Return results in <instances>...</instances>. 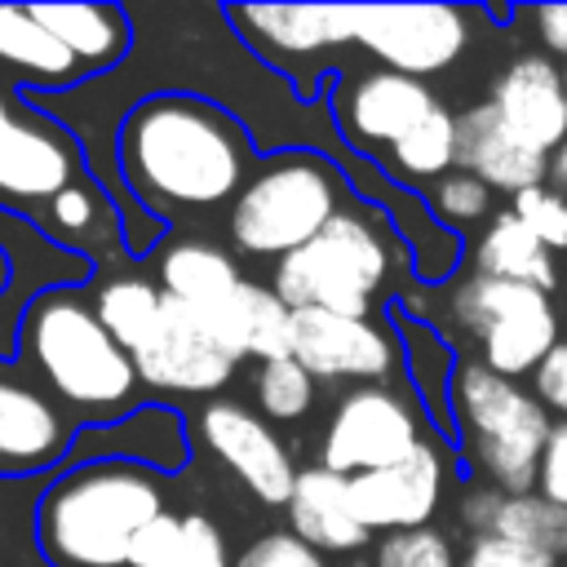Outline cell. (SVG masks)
Masks as SVG:
<instances>
[{"label":"cell","mask_w":567,"mask_h":567,"mask_svg":"<svg viewBox=\"0 0 567 567\" xmlns=\"http://www.w3.org/2000/svg\"><path fill=\"white\" fill-rule=\"evenodd\" d=\"M115 164L151 217L230 208L252 177L248 128L199 93H151L115 133Z\"/></svg>","instance_id":"obj_1"},{"label":"cell","mask_w":567,"mask_h":567,"mask_svg":"<svg viewBox=\"0 0 567 567\" xmlns=\"http://www.w3.org/2000/svg\"><path fill=\"white\" fill-rule=\"evenodd\" d=\"M18 363L75 416L115 425L137 412L142 377L133 354L106 332L93 297L75 284L44 288L18 323Z\"/></svg>","instance_id":"obj_2"},{"label":"cell","mask_w":567,"mask_h":567,"mask_svg":"<svg viewBox=\"0 0 567 567\" xmlns=\"http://www.w3.org/2000/svg\"><path fill=\"white\" fill-rule=\"evenodd\" d=\"M164 474L137 461H75L35 505V545L53 567H128L137 536L164 514Z\"/></svg>","instance_id":"obj_3"},{"label":"cell","mask_w":567,"mask_h":567,"mask_svg":"<svg viewBox=\"0 0 567 567\" xmlns=\"http://www.w3.org/2000/svg\"><path fill=\"white\" fill-rule=\"evenodd\" d=\"M447 416L465 465L483 474L487 487L501 496L536 492L554 421L527 385L492 372L478 359H456L447 381Z\"/></svg>","instance_id":"obj_4"},{"label":"cell","mask_w":567,"mask_h":567,"mask_svg":"<svg viewBox=\"0 0 567 567\" xmlns=\"http://www.w3.org/2000/svg\"><path fill=\"white\" fill-rule=\"evenodd\" d=\"M399 261L394 230L377 208L346 204L306 248L288 252L270 270V288L288 310H332L368 319L390 288Z\"/></svg>","instance_id":"obj_5"},{"label":"cell","mask_w":567,"mask_h":567,"mask_svg":"<svg viewBox=\"0 0 567 567\" xmlns=\"http://www.w3.org/2000/svg\"><path fill=\"white\" fill-rule=\"evenodd\" d=\"M346 173L319 151H275L266 155L226 213V235L244 257L284 261L306 248L341 208Z\"/></svg>","instance_id":"obj_6"},{"label":"cell","mask_w":567,"mask_h":567,"mask_svg":"<svg viewBox=\"0 0 567 567\" xmlns=\"http://www.w3.org/2000/svg\"><path fill=\"white\" fill-rule=\"evenodd\" d=\"M447 306H452V319L478 341V363H487L509 381L532 377L545 363V354L563 341L549 292L532 284H505L470 270L452 288Z\"/></svg>","instance_id":"obj_7"},{"label":"cell","mask_w":567,"mask_h":567,"mask_svg":"<svg viewBox=\"0 0 567 567\" xmlns=\"http://www.w3.org/2000/svg\"><path fill=\"white\" fill-rule=\"evenodd\" d=\"M80 182H89L80 142L53 115H40L0 84V208L40 226L44 213Z\"/></svg>","instance_id":"obj_8"},{"label":"cell","mask_w":567,"mask_h":567,"mask_svg":"<svg viewBox=\"0 0 567 567\" xmlns=\"http://www.w3.org/2000/svg\"><path fill=\"white\" fill-rule=\"evenodd\" d=\"M421 443H425V412L412 390L354 385V390H341V399L332 403L323 434H319L315 465L341 478H359V474L399 465Z\"/></svg>","instance_id":"obj_9"},{"label":"cell","mask_w":567,"mask_h":567,"mask_svg":"<svg viewBox=\"0 0 567 567\" xmlns=\"http://www.w3.org/2000/svg\"><path fill=\"white\" fill-rule=\"evenodd\" d=\"M474 22L461 4H354V44L385 71L430 80L461 62Z\"/></svg>","instance_id":"obj_10"},{"label":"cell","mask_w":567,"mask_h":567,"mask_svg":"<svg viewBox=\"0 0 567 567\" xmlns=\"http://www.w3.org/2000/svg\"><path fill=\"white\" fill-rule=\"evenodd\" d=\"M226 22L279 75L310 89L323 58L354 44V4H230Z\"/></svg>","instance_id":"obj_11"},{"label":"cell","mask_w":567,"mask_h":567,"mask_svg":"<svg viewBox=\"0 0 567 567\" xmlns=\"http://www.w3.org/2000/svg\"><path fill=\"white\" fill-rule=\"evenodd\" d=\"M292 359L319 385H394L403 368V346L372 315L292 310Z\"/></svg>","instance_id":"obj_12"},{"label":"cell","mask_w":567,"mask_h":567,"mask_svg":"<svg viewBox=\"0 0 567 567\" xmlns=\"http://www.w3.org/2000/svg\"><path fill=\"white\" fill-rule=\"evenodd\" d=\"M195 434L208 447V456L226 465L261 505H288L301 465L292 461V447L284 443V434L257 408L217 394L199 408Z\"/></svg>","instance_id":"obj_13"},{"label":"cell","mask_w":567,"mask_h":567,"mask_svg":"<svg viewBox=\"0 0 567 567\" xmlns=\"http://www.w3.org/2000/svg\"><path fill=\"white\" fill-rule=\"evenodd\" d=\"M439 106L443 102L425 80L385 71V66L354 71V75L337 80V89H332V124H337V133L354 151L381 155V159Z\"/></svg>","instance_id":"obj_14"},{"label":"cell","mask_w":567,"mask_h":567,"mask_svg":"<svg viewBox=\"0 0 567 567\" xmlns=\"http://www.w3.org/2000/svg\"><path fill=\"white\" fill-rule=\"evenodd\" d=\"M133 368L146 390L217 399V390L235 377L239 359L217 341V332L195 310H186L168 297L155 332L133 350Z\"/></svg>","instance_id":"obj_15"},{"label":"cell","mask_w":567,"mask_h":567,"mask_svg":"<svg viewBox=\"0 0 567 567\" xmlns=\"http://www.w3.org/2000/svg\"><path fill=\"white\" fill-rule=\"evenodd\" d=\"M80 421L18 363L0 359V474H40L71 456Z\"/></svg>","instance_id":"obj_16"},{"label":"cell","mask_w":567,"mask_h":567,"mask_svg":"<svg viewBox=\"0 0 567 567\" xmlns=\"http://www.w3.org/2000/svg\"><path fill=\"white\" fill-rule=\"evenodd\" d=\"M443 496H447V456L434 439H425L412 456H403L390 470L350 478L354 514L372 536L434 527Z\"/></svg>","instance_id":"obj_17"},{"label":"cell","mask_w":567,"mask_h":567,"mask_svg":"<svg viewBox=\"0 0 567 567\" xmlns=\"http://www.w3.org/2000/svg\"><path fill=\"white\" fill-rule=\"evenodd\" d=\"M487 102L501 115V124L527 146H536L540 155H554L567 142V84L554 58L523 53L505 62Z\"/></svg>","instance_id":"obj_18"},{"label":"cell","mask_w":567,"mask_h":567,"mask_svg":"<svg viewBox=\"0 0 567 567\" xmlns=\"http://www.w3.org/2000/svg\"><path fill=\"white\" fill-rule=\"evenodd\" d=\"M456 133H461L456 168L474 173L483 186H492V190H501L509 199L532 190V186H540L549 177V155H540L523 137H514L501 124V115L492 111V102L465 106L456 115Z\"/></svg>","instance_id":"obj_19"},{"label":"cell","mask_w":567,"mask_h":567,"mask_svg":"<svg viewBox=\"0 0 567 567\" xmlns=\"http://www.w3.org/2000/svg\"><path fill=\"white\" fill-rule=\"evenodd\" d=\"M284 514H288V532L319 554H359L372 545V532L354 514L350 478L323 465H301Z\"/></svg>","instance_id":"obj_20"},{"label":"cell","mask_w":567,"mask_h":567,"mask_svg":"<svg viewBox=\"0 0 567 567\" xmlns=\"http://www.w3.org/2000/svg\"><path fill=\"white\" fill-rule=\"evenodd\" d=\"M155 284L164 288V297H173L177 306L195 310L199 319H213L244 284L248 275L239 270V261L213 244V239H173L159 252V275Z\"/></svg>","instance_id":"obj_21"},{"label":"cell","mask_w":567,"mask_h":567,"mask_svg":"<svg viewBox=\"0 0 567 567\" xmlns=\"http://www.w3.org/2000/svg\"><path fill=\"white\" fill-rule=\"evenodd\" d=\"M35 22L89 71H111L133 49V22L120 4H31Z\"/></svg>","instance_id":"obj_22"},{"label":"cell","mask_w":567,"mask_h":567,"mask_svg":"<svg viewBox=\"0 0 567 567\" xmlns=\"http://www.w3.org/2000/svg\"><path fill=\"white\" fill-rule=\"evenodd\" d=\"M0 71L35 89H71L89 71L35 22L31 4H0Z\"/></svg>","instance_id":"obj_23"},{"label":"cell","mask_w":567,"mask_h":567,"mask_svg":"<svg viewBox=\"0 0 567 567\" xmlns=\"http://www.w3.org/2000/svg\"><path fill=\"white\" fill-rule=\"evenodd\" d=\"M470 266H474V275L505 279V284H532L540 292H554V284H558L554 252L509 208L505 213H492V221L478 230L474 252H470Z\"/></svg>","instance_id":"obj_24"},{"label":"cell","mask_w":567,"mask_h":567,"mask_svg":"<svg viewBox=\"0 0 567 567\" xmlns=\"http://www.w3.org/2000/svg\"><path fill=\"white\" fill-rule=\"evenodd\" d=\"M93 310H97V319L106 323V332L133 354L151 332H155V323H159V315H164V288L155 284V279H142V275H111V279H102L93 292Z\"/></svg>","instance_id":"obj_25"},{"label":"cell","mask_w":567,"mask_h":567,"mask_svg":"<svg viewBox=\"0 0 567 567\" xmlns=\"http://www.w3.org/2000/svg\"><path fill=\"white\" fill-rule=\"evenodd\" d=\"M456 155H461V133H456V111L439 106L430 111L390 155H385V168L399 177V182H416V186H434L439 177H447L456 168Z\"/></svg>","instance_id":"obj_26"},{"label":"cell","mask_w":567,"mask_h":567,"mask_svg":"<svg viewBox=\"0 0 567 567\" xmlns=\"http://www.w3.org/2000/svg\"><path fill=\"white\" fill-rule=\"evenodd\" d=\"M501 540L527 545L554 563H567V509L549 505L545 496L527 492V496H501L496 514H492V532Z\"/></svg>","instance_id":"obj_27"},{"label":"cell","mask_w":567,"mask_h":567,"mask_svg":"<svg viewBox=\"0 0 567 567\" xmlns=\"http://www.w3.org/2000/svg\"><path fill=\"white\" fill-rule=\"evenodd\" d=\"M319 399V381L288 354V359H270L257 363L252 372V403L270 425H297L315 412Z\"/></svg>","instance_id":"obj_28"},{"label":"cell","mask_w":567,"mask_h":567,"mask_svg":"<svg viewBox=\"0 0 567 567\" xmlns=\"http://www.w3.org/2000/svg\"><path fill=\"white\" fill-rule=\"evenodd\" d=\"M425 204H430V217L439 226L461 230V226H487L492 221V186H483L465 168H452L447 177H439L425 190Z\"/></svg>","instance_id":"obj_29"},{"label":"cell","mask_w":567,"mask_h":567,"mask_svg":"<svg viewBox=\"0 0 567 567\" xmlns=\"http://www.w3.org/2000/svg\"><path fill=\"white\" fill-rule=\"evenodd\" d=\"M372 567H461V554L447 532L412 527V532L381 536L372 549Z\"/></svg>","instance_id":"obj_30"},{"label":"cell","mask_w":567,"mask_h":567,"mask_svg":"<svg viewBox=\"0 0 567 567\" xmlns=\"http://www.w3.org/2000/svg\"><path fill=\"white\" fill-rule=\"evenodd\" d=\"M509 213H514L549 252L567 248V195H563L554 182H540V186L514 195V199H509Z\"/></svg>","instance_id":"obj_31"},{"label":"cell","mask_w":567,"mask_h":567,"mask_svg":"<svg viewBox=\"0 0 567 567\" xmlns=\"http://www.w3.org/2000/svg\"><path fill=\"white\" fill-rule=\"evenodd\" d=\"M186 563V536H182V514L164 509L133 545L128 567H182Z\"/></svg>","instance_id":"obj_32"},{"label":"cell","mask_w":567,"mask_h":567,"mask_svg":"<svg viewBox=\"0 0 567 567\" xmlns=\"http://www.w3.org/2000/svg\"><path fill=\"white\" fill-rule=\"evenodd\" d=\"M235 567H328V558L292 532H266L235 558Z\"/></svg>","instance_id":"obj_33"},{"label":"cell","mask_w":567,"mask_h":567,"mask_svg":"<svg viewBox=\"0 0 567 567\" xmlns=\"http://www.w3.org/2000/svg\"><path fill=\"white\" fill-rule=\"evenodd\" d=\"M461 567H558V563L501 536H474L461 554Z\"/></svg>","instance_id":"obj_34"},{"label":"cell","mask_w":567,"mask_h":567,"mask_svg":"<svg viewBox=\"0 0 567 567\" xmlns=\"http://www.w3.org/2000/svg\"><path fill=\"white\" fill-rule=\"evenodd\" d=\"M182 536H186L182 567H235L226 554V536L208 514H182Z\"/></svg>","instance_id":"obj_35"},{"label":"cell","mask_w":567,"mask_h":567,"mask_svg":"<svg viewBox=\"0 0 567 567\" xmlns=\"http://www.w3.org/2000/svg\"><path fill=\"white\" fill-rule=\"evenodd\" d=\"M532 394L540 399V408L558 421H567V341H558L545 363L532 372Z\"/></svg>","instance_id":"obj_36"},{"label":"cell","mask_w":567,"mask_h":567,"mask_svg":"<svg viewBox=\"0 0 567 567\" xmlns=\"http://www.w3.org/2000/svg\"><path fill=\"white\" fill-rule=\"evenodd\" d=\"M536 496L567 509V421H554V430H549L540 474H536Z\"/></svg>","instance_id":"obj_37"},{"label":"cell","mask_w":567,"mask_h":567,"mask_svg":"<svg viewBox=\"0 0 567 567\" xmlns=\"http://www.w3.org/2000/svg\"><path fill=\"white\" fill-rule=\"evenodd\" d=\"M532 27H536V40L549 49V58H563L567 62V4H540V9H532Z\"/></svg>","instance_id":"obj_38"},{"label":"cell","mask_w":567,"mask_h":567,"mask_svg":"<svg viewBox=\"0 0 567 567\" xmlns=\"http://www.w3.org/2000/svg\"><path fill=\"white\" fill-rule=\"evenodd\" d=\"M496 505H501V492L496 487H470L465 492V501H461V518H465V527L474 532V536H487L492 532V514H496Z\"/></svg>","instance_id":"obj_39"},{"label":"cell","mask_w":567,"mask_h":567,"mask_svg":"<svg viewBox=\"0 0 567 567\" xmlns=\"http://www.w3.org/2000/svg\"><path fill=\"white\" fill-rule=\"evenodd\" d=\"M549 182H554V186L567 195V142H563V146L549 155Z\"/></svg>","instance_id":"obj_40"},{"label":"cell","mask_w":567,"mask_h":567,"mask_svg":"<svg viewBox=\"0 0 567 567\" xmlns=\"http://www.w3.org/2000/svg\"><path fill=\"white\" fill-rule=\"evenodd\" d=\"M4 284H9V257L0 252V292H4Z\"/></svg>","instance_id":"obj_41"},{"label":"cell","mask_w":567,"mask_h":567,"mask_svg":"<svg viewBox=\"0 0 567 567\" xmlns=\"http://www.w3.org/2000/svg\"><path fill=\"white\" fill-rule=\"evenodd\" d=\"M563 84H567V62H563Z\"/></svg>","instance_id":"obj_42"},{"label":"cell","mask_w":567,"mask_h":567,"mask_svg":"<svg viewBox=\"0 0 567 567\" xmlns=\"http://www.w3.org/2000/svg\"><path fill=\"white\" fill-rule=\"evenodd\" d=\"M359 567H372V563H359Z\"/></svg>","instance_id":"obj_43"}]
</instances>
